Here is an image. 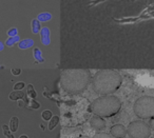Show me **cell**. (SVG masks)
<instances>
[{
    "label": "cell",
    "instance_id": "6da1fadb",
    "mask_svg": "<svg viewBox=\"0 0 154 138\" xmlns=\"http://www.w3.org/2000/svg\"><path fill=\"white\" fill-rule=\"evenodd\" d=\"M122 77L115 70H101L94 75L92 89L99 95H110L119 89Z\"/></svg>",
    "mask_w": 154,
    "mask_h": 138
},
{
    "label": "cell",
    "instance_id": "7a4b0ae2",
    "mask_svg": "<svg viewBox=\"0 0 154 138\" xmlns=\"http://www.w3.org/2000/svg\"><path fill=\"white\" fill-rule=\"evenodd\" d=\"M91 79V74L88 70H66L60 76V84L68 93L78 94L88 87Z\"/></svg>",
    "mask_w": 154,
    "mask_h": 138
},
{
    "label": "cell",
    "instance_id": "3957f363",
    "mask_svg": "<svg viewBox=\"0 0 154 138\" xmlns=\"http://www.w3.org/2000/svg\"><path fill=\"white\" fill-rule=\"evenodd\" d=\"M122 101L119 98L112 95H103L91 103L90 111L100 117H112L119 112Z\"/></svg>",
    "mask_w": 154,
    "mask_h": 138
},
{
    "label": "cell",
    "instance_id": "277c9868",
    "mask_svg": "<svg viewBox=\"0 0 154 138\" xmlns=\"http://www.w3.org/2000/svg\"><path fill=\"white\" fill-rule=\"evenodd\" d=\"M135 115L139 118L148 119L154 117V97L152 96H141L133 106Z\"/></svg>",
    "mask_w": 154,
    "mask_h": 138
},
{
    "label": "cell",
    "instance_id": "5b68a950",
    "mask_svg": "<svg viewBox=\"0 0 154 138\" xmlns=\"http://www.w3.org/2000/svg\"><path fill=\"white\" fill-rule=\"evenodd\" d=\"M130 138H149L151 135V127L141 120H135L129 123L127 129Z\"/></svg>",
    "mask_w": 154,
    "mask_h": 138
},
{
    "label": "cell",
    "instance_id": "8992f818",
    "mask_svg": "<svg viewBox=\"0 0 154 138\" xmlns=\"http://www.w3.org/2000/svg\"><path fill=\"white\" fill-rule=\"evenodd\" d=\"M110 133L115 138H124L127 135V129L122 124H115L110 129Z\"/></svg>",
    "mask_w": 154,
    "mask_h": 138
},
{
    "label": "cell",
    "instance_id": "52a82bcc",
    "mask_svg": "<svg viewBox=\"0 0 154 138\" xmlns=\"http://www.w3.org/2000/svg\"><path fill=\"white\" fill-rule=\"evenodd\" d=\"M90 125L96 131H101L106 127V121L100 116H93L90 120Z\"/></svg>",
    "mask_w": 154,
    "mask_h": 138
},
{
    "label": "cell",
    "instance_id": "ba28073f",
    "mask_svg": "<svg viewBox=\"0 0 154 138\" xmlns=\"http://www.w3.org/2000/svg\"><path fill=\"white\" fill-rule=\"evenodd\" d=\"M41 35V41L43 44H49L50 43V30L48 28H41L40 31Z\"/></svg>",
    "mask_w": 154,
    "mask_h": 138
},
{
    "label": "cell",
    "instance_id": "9c48e42d",
    "mask_svg": "<svg viewBox=\"0 0 154 138\" xmlns=\"http://www.w3.org/2000/svg\"><path fill=\"white\" fill-rule=\"evenodd\" d=\"M18 125H19V119H18V117L16 116L12 117L11 121H10V131L16 132L18 130Z\"/></svg>",
    "mask_w": 154,
    "mask_h": 138
},
{
    "label": "cell",
    "instance_id": "30bf717a",
    "mask_svg": "<svg viewBox=\"0 0 154 138\" xmlns=\"http://www.w3.org/2000/svg\"><path fill=\"white\" fill-rule=\"evenodd\" d=\"M24 95H26V94L22 93L21 91H13L10 94V99L15 101V100H18V99H22V98L24 97Z\"/></svg>",
    "mask_w": 154,
    "mask_h": 138
},
{
    "label": "cell",
    "instance_id": "8fae6325",
    "mask_svg": "<svg viewBox=\"0 0 154 138\" xmlns=\"http://www.w3.org/2000/svg\"><path fill=\"white\" fill-rule=\"evenodd\" d=\"M41 31V26H40V21L38 19H33L32 20V32L34 34H37Z\"/></svg>",
    "mask_w": 154,
    "mask_h": 138
},
{
    "label": "cell",
    "instance_id": "7c38bea8",
    "mask_svg": "<svg viewBox=\"0 0 154 138\" xmlns=\"http://www.w3.org/2000/svg\"><path fill=\"white\" fill-rule=\"evenodd\" d=\"M37 19L40 22H47L52 19V15L50 13H48V12H45V13L39 14V15L37 16Z\"/></svg>",
    "mask_w": 154,
    "mask_h": 138
},
{
    "label": "cell",
    "instance_id": "4fadbf2b",
    "mask_svg": "<svg viewBox=\"0 0 154 138\" xmlns=\"http://www.w3.org/2000/svg\"><path fill=\"white\" fill-rule=\"evenodd\" d=\"M58 122H59V117L58 116H53L51 119H50V122H49V130H54L55 129V127L58 124Z\"/></svg>",
    "mask_w": 154,
    "mask_h": 138
},
{
    "label": "cell",
    "instance_id": "5bb4252c",
    "mask_svg": "<svg viewBox=\"0 0 154 138\" xmlns=\"http://www.w3.org/2000/svg\"><path fill=\"white\" fill-rule=\"evenodd\" d=\"M41 117H42L43 120H50V119L52 118V112L50 110H45L43 111L42 113H41Z\"/></svg>",
    "mask_w": 154,
    "mask_h": 138
},
{
    "label": "cell",
    "instance_id": "9a60e30c",
    "mask_svg": "<svg viewBox=\"0 0 154 138\" xmlns=\"http://www.w3.org/2000/svg\"><path fill=\"white\" fill-rule=\"evenodd\" d=\"M32 44H33V40H31V39H26V40H23V41L20 42L19 47L21 48V49H26V48H30Z\"/></svg>",
    "mask_w": 154,
    "mask_h": 138
},
{
    "label": "cell",
    "instance_id": "2e32d148",
    "mask_svg": "<svg viewBox=\"0 0 154 138\" xmlns=\"http://www.w3.org/2000/svg\"><path fill=\"white\" fill-rule=\"evenodd\" d=\"M26 87H28V94H29V95H30L32 98H36L37 93H36V91L33 89V85L32 84H29Z\"/></svg>",
    "mask_w": 154,
    "mask_h": 138
},
{
    "label": "cell",
    "instance_id": "e0dca14e",
    "mask_svg": "<svg viewBox=\"0 0 154 138\" xmlns=\"http://www.w3.org/2000/svg\"><path fill=\"white\" fill-rule=\"evenodd\" d=\"M19 40V36H14V37H10V39L7 41V44L9 45H13L15 42H17V41Z\"/></svg>",
    "mask_w": 154,
    "mask_h": 138
},
{
    "label": "cell",
    "instance_id": "ac0fdd59",
    "mask_svg": "<svg viewBox=\"0 0 154 138\" xmlns=\"http://www.w3.org/2000/svg\"><path fill=\"white\" fill-rule=\"evenodd\" d=\"M93 138H111V136L108 133H97L95 134Z\"/></svg>",
    "mask_w": 154,
    "mask_h": 138
},
{
    "label": "cell",
    "instance_id": "d6986e66",
    "mask_svg": "<svg viewBox=\"0 0 154 138\" xmlns=\"http://www.w3.org/2000/svg\"><path fill=\"white\" fill-rule=\"evenodd\" d=\"M17 33H18L17 29L13 28L12 30H10L9 32H8V35H9L10 37H14V36H17Z\"/></svg>",
    "mask_w": 154,
    "mask_h": 138
},
{
    "label": "cell",
    "instance_id": "ffe728a7",
    "mask_svg": "<svg viewBox=\"0 0 154 138\" xmlns=\"http://www.w3.org/2000/svg\"><path fill=\"white\" fill-rule=\"evenodd\" d=\"M24 87H26V85H24L23 82H18V83H16V84H15L14 89H15V91H20V90H22Z\"/></svg>",
    "mask_w": 154,
    "mask_h": 138
},
{
    "label": "cell",
    "instance_id": "44dd1931",
    "mask_svg": "<svg viewBox=\"0 0 154 138\" xmlns=\"http://www.w3.org/2000/svg\"><path fill=\"white\" fill-rule=\"evenodd\" d=\"M2 130H3V134H5L7 137L11 135V133H10V129H9V127H8L7 124H3L2 125Z\"/></svg>",
    "mask_w": 154,
    "mask_h": 138
},
{
    "label": "cell",
    "instance_id": "7402d4cb",
    "mask_svg": "<svg viewBox=\"0 0 154 138\" xmlns=\"http://www.w3.org/2000/svg\"><path fill=\"white\" fill-rule=\"evenodd\" d=\"M34 56L37 58V59H39V60H42V59H41V56H40V51H39V49H35V50H34Z\"/></svg>",
    "mask_w": 154,
    "mask_h": 138
},
{
    "label": "cell",
    "instance_id": "603a6c76",
    "mask_svg": "<svg viewBox=\"0 0 154 138\" xmlns=\"http://www.w3.org/2000/svg\"><path fill=\"white\" fill-rule=\"evenodd\" d=\"M11 72L14 76H18V75H20V73H21V70H20V69H12Z\"/></svg>",
    "mask_w": 154,
    "mask_h": 138
},
{
    "label": "cell",
    "instance_id": "cb8c5ba5",
    "mask_svg": "<svg viewBox=\"0 0 154 138\" xmlns=\"http://www.w3.org/2000/svg\"><path fill=\"white\" fill-rule=\"evenodd\" d=\"M31 108L32 109H38L39 106H40V104H39V102L38 101H35V100H33L32 102H31Z\"/></svg>",
    "mask_w": 154,
    "mask_h": 138
},
{
    "label": "cell",
    "instance_id": "d4e9b609",
    "mask_svg": "<svg viewBox=\"0 0 154 138\" xmlns=\"http://www.w3.org/2000/svg\"><path fill=\"white\" fill-rule=\"evenodd\" d=\"M150 127L153 129V131H154V117H152L151 120H150Z\"/></svg>",
    "mask_w": 154,
    "mask_h": 138
},
{
    "label": "cell",
    "instance_id": "484cf974",
    "mask_svg": "<svg viewBox=\"0 0 154 138\" xmlns=\"http://www.w3.org/2000/svg\"><path fill=\"white\" fill-rule=\"evenodd\" d=\"M78 138H90V137H89V136H87V135H80Z\"/></svg>",
    "mask_w": 154,
    "mask_h": 138
},
{
    "label": "cell",
    "instance_id": "4316f807",
    "mask_svg": "<svg viewBox=\"0 0 154 138\" xmlns=\"http://www.w3.org/2000/svg\"><path fill=\"white\" fill-rule=\"evenodd\" d=\"M19 138H29V137H28V136H26V135H21Z\"/></svg>",
    "mask_w": 154,
    "mask_h": 138
},
{
    "label": "cell",
    "instance_id": "83f0119b",
    "mask_svg": "<svg viewBox=\"0 0 154 138\" xmlns=\"http://www.w3.org/2000/svg\"><path fill=\"white\" fill-rule=\"evenodd\" d=\"M3 49V45H2V43H0V50H2Z\"/></svg>",
    "mask_w": 154,
    "mask_h": 138
},
{
    "label": "cell",
    "instance_id": "f1b7e54d",
    "mask_svg": "<svg viewBox=\"0 0 154 138\" xmlns=\"http://www.w3.org/2000/svg\"><path fill=\"white\" fill-rule=\"evenodd\" d=\"M8 138H14V136H13V135H12V134H11V135H10V136H8Z\"/></svg>",
    "mask_w": 154,
    "mask_h": 138
}]
</instances>
